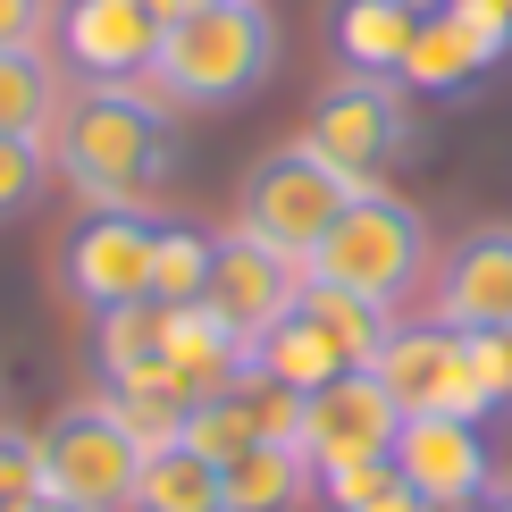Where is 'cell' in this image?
I'll use <instances>...</instances> for the list:
<instances>
[{"mask_svg": "<svg viewBox=\"0 0 512 512\" xmlns=\"http://www.w3.org/2000/svg\"><path fill=\"white\" fill-rule=\"evenodd\" d=\"M210 261H219V236L194 219H160V244H152V303L185 311L210 294Z\"/></svg>", "mask_w": 512, "mask_h": 512, "instance_id": "23", "label": "cell"}, {"mask_svg": "<svg viewBox=\"0 0 512 512\" xmlns=\"http://www.w3.org/2000/svg\"><path fill=\"white\" fill-rule=\"evenodd\" d=\"M496 59L479 51V34L462 26L454 9H429L420 17V34H412V51H403V84L412 93H462V84H479Z\"/></svg>", "mask_w": 512, "mask_h": 512, "instance_id": "16", "label": "cell"}, {"mask_svg": "<svg viewBox=\"0 0 512 512\" xmlns=\"http://www.w3.org/2000/svg\"><path fill=\"white\" fill-rule=\"evenodd\" d=\"M185 9H210V0H168V17H185Z\"/></svg>", "mask_w": 512, "mask_h": 512, "instance_id": "36", "label": "cell"}, {"mask_svg": "<svg viewBox=\"0 0 512 512\" xmlns=\"http://www.w3.org/2000/svg\"><path fill=\"white\" fill-rule=\"evenodd\" d=\"M34 445H42V496L76 504V512H126V504H135L143 445L118 429L110 395L59 403V412L34 429Z\"/></svg>", "mask_w": 512, "mask_h": 512, "instance_id": "6", "label": "cell"}, {"mask_svg": "<svg viewBox=\"0 0 512 512\" xmlns=\"http://www.w3.org/2000/svg\"><path fill=\"white\" fill-rule=\"evenodd\" d=\"M361 512H437V504H429V496H420V487H412V479H395V487H387V496H370V504H361Z\"/></svg>", "mask_w": 512, "mask_h": 512, "instance_id": "33", "label": "cell"}, {"mask_svg": "<svg viewBox=\"0 0 512 512\" xmlns=\"http://www.w3.org/2000/svg\"><path fill=\"white\" fill-rule=\"evenodd\" d=\"M51 26L84 84H143L168 34V0H59Z\"/></svg>", "mask_w": 512, "mask_h": 512, "instance_id": "9", "label": "cell"}, {"mask_svg": "<svg viewBox=\"0 0 512 512\" xmlns=\"http://www.w3.org/2000/svg\"><path fill=\"white\" fill-rule=\"evenodd\" d=\"M445 9H454L462 26L479 34V51H487V59H504V51H512V9H504V0H445Z\"/></svg>", "mask_w": 512, "mask_h": 512, "instance_id": "31", "label": "cell"}, {"mask_svg": "<svg viewBox=\"0 0 512 512\" xmlns=\"http://www.w3.org/2000/svg\"><path fill=\"white\" fill-rule=\"evenodd\" d=\"M277 76V17L261 0H210V9L168 17L160 59H152V93L168 110H236Z\"/></svg>", "mask_w": 512, "mask_h": 512, "instance_id": "2", "label": "cell"}, {"mask_svg": "<svg viewBox=\"0 0 512 512\" xmlns=\"http://www.w3.org/2000/svg\"><path fill=\"white\" fill-rule=\"evenodd\" d=\"M244 403H252L261 445H303V395H294V387H277V378H244Z\"/></svg>", "mask_w": 512, "mask_h": 512, "instance_id": "27", "label": "cell"}, {"mask_svg": "<svg viewBox=\"0 0 512 512\" xmlns=\"http://www.w3.org/2000/svg\"><path fill=\"white\" fill-rule=\"evenodd\" d=\"M17 512H76V504H59V496H34V504H17Z\"/></svg>", "mask_w": 512, "mask_h": 512, "instance_id": "35", "label": "cell"}, {"mask_svg": "<svg viewBox=\"0 0 512 512\" xmlns=\"http://www.w3.org/2000/svg\"><path fill=\"white\" fill-rule=\"evenodd\" d=\"M126 512H227L219 462H202L194 445H160V454H143L135 504H126Z\"/></svg>", "mask_w": 512, "mask_h": 512, "instance_id": "22", "label": "cell"}, {"mask_svg": "<svg viewBox=\"0 0 512 512\" xmlns=\"http://www.w3.org/2000/svg\"><path fill=\"white\" fill-rule=\"evenodd\" d=\"M185 445H194L202 462H236V454H252L261 445V429H252V403H244V387H227V395H202L194 412H185Z\"/></svg>", "mask_w": 512, "mask_h": 512, "instance_id": "25", "label": "cell"}, {"mask_svg": "<svg viewBox=\"0 0 512 512\" xmlns=\"http://www.w3.org/2000/svg\"><path fill=\"white\" fill-rule=\"evenodd\" d=\"M496 512H512V496H496Z\"/></svg>", "mask_w": 512, "mask_h": 512, "instance_id": "38", "label": "cell"}, {"mask_svg": "<svg viewBox=\"0 0 512 512\" xmlns=\"http://www.w3.org/2000/svg\"><path fill=\"white\" fill-rule=\"evenodd\" d=\"M403 471H395V454H378V462H336V471H319V496H328L336 512H361L370 496H387Z\"/></svg>", "mask_w": 512, "mask_h": 512, "instance_id": "28", "label": "cell"}, {"mask_svg": "<svg viewBox=\"0 0 512 512\" xmlns=\"http://www.w3.org/2000/svg\"><path fill=\"white\" fill-rule=\"evenodd\" d=\"M59 110H68V93H59V59L26 42V51H0V135H34L51 143Z\"/></svg>", "mask_w": 512, "mask_h": 512, "instance_id": "19", "label": "cell"}, {"mask_svg": "<svg viewBox=\"0 0 512 512\" xmlns=\"http://www.w3.org/2000/svg\"><path fill=\"white\" fill-rule=\"evenodd\" d=\"M412 9H420V17H429V9H445V0H412Z\"/></svg>", "mask_w": 512, "mask_h": 512, "instance_id": "37", "label": "cell"}, {"mask_svg": "<svg viewBox=\"0 0 512 512\" xmlns=\"http://www.w3.org/2000/svg\"><path fill=\"white\" fill-rule=\"evenodd\" d=\"M252 378H277V387H294V395H319L328 378H345V353H336L303 311H286L269 336H252Z\"/></svg>", "mask_w": 512, "mask_h": 512, "instance_id": "20", "label": "cell"}, {"mask_svg": "<svg viewBox=\"0 0 512 512\" xmlns=\"http://www.w3.org/2000/svg\"><path fill=\"white\" fill-rule=\"evenodd\" d=\"M303 152H319L345 185H387V168L412 152V101H403V76H361L345 68L336 84H319L311 118H303Z\"/></svg>", "mask_w": 512, "mask_h": 512, "instance_id": "4", "label": "cell"}, {"mask_svg": "<svg viewBox=\"0 0 512 512\" xmlns=\"http://www.w3.org/2000/svg\"><path fill=\"white\" fill-rule=\"evenodd\" d=\"M429 219H420L403 194H387V185H370V194H353L345 202V219L319 236L311 252V277L319 286H345L361 294V303H378V311H395L403 294H420V277H429Z\"/></svg>", "mask_w": 512, "mask_h": 512, "instance_id": "3", "label": "cell"}, {"mask_svg": "<svg viewBox=\"0 0 512 512\" xmlns=\"http://www.w3.org/2000/svg\"><path fill=\"white\" fill-rule=\"evenodd\" d=\"M429 319L437 328H512V227H471L437 252V277H429Z\"/></svg>", "mask_w": 512, "mask_h": 512, "instance_id": "10", "label": "cell"}, {"mask_svg": "<svg viewBox=\"0 0 512 512\" xmlns=\"http://www.w3.org/2000/svg\"><path fill=\"white\" fill-rule=\"evenodd\" d=\"M110 412H118V429L135 437L143 454H160V445H185V412H194V395H185L168 370H152V378H135V387H110Z\"/></svg>", "mask_w": 512, "mask_h": 512, "instance_id": "24", "label": "cell"}, {"mask_svg": "<svg viewBox=\"0 0 512 512\" xmlns=\"http://www.w3.org/2000/svg\"><path fill=\"white\" fill-rule=\"evenodd\" d=\"M311 319L319 336H328L336 353H345V370H370L378 361V345H387V328H395V311H378V303H361V294H345V286H319V277L303 269V303H294Z\"/></svg>", "mask_w": 512, "mask_h": 512, "instance_id": "21", "label": "cell"}, {"mask_svg": "<svg viewBox=\"0 0 512 512\" xmlns=\"http://www.w3.org/2000/svg\"><path fill=\"white\" fill-rule=\"evenodd\" d=\"M93 361H101V387H135L168 361V303H126L93 319Z\"/></svg>", "mask_w": 512, "mask_h": 512, "instance_id": "18", "label": "cell"}, {"mask_svg": "<svg viewBox=\"0 0 512 512\" xmlns=\"http://www.w3.org/2000/svg\"><path fill=\"white\" fill-rule=\"evenodd\" d=\"M370 378L395 395V412H462V420H487L496 403H487L479 370H471V345H462V328H437V319H420V328H387V345H378Z\"/></svg>", "mask_w": 512, "mask_h": 512, "instance_id": "8", "label": "cell"}, {"mask_svg": "<svg viewBox=\"0 0 512 512\" xmlns=\"http://www.w3.org/2000/svg\"><path fill=\"white\" fill-rule=\"evenodd\" d=\"M504 9H512V0H504Z\"/></svg>", "mask_w": 512, "mask_h": 512, "instance_id": "39", "label": "cell"}, {"mask_svg": "<svg viewBox=\"0 0 512 512\" xmlns=\"http://www.w3.org/2000/svg\"><path fill=\"white\" fill-rule=\"evenodd\" d=\"M152 244L160 219L152 210H84L59 244V286H68L76 311H126V303H152Z\"/></svg>", "mask_w": 512, "mask_h": 512, "instance_id": "7", "label": "cell"}, {"mask_svg": "<svg viewBox=\"0 0 512 512\" xmlns=\"http://www.w3.org/2000/svg\"><path fill=\"white\" fill-rule=\"evenodd\" d=\"M353 194H361V185H345L319 152L277 143V152H261V160L244 168V185H236V236L286 252V261H311L319 236L345 219Z\"/></svg>", "mask_w": 512, "mask_h": 512, "instance_id": "5", "label": "cell"}, {"mask_svg": "<svg viewBox=\"0 0 512 512\" xmlns=\"http://www.w3.org/2000/svg\"><path fill=\"white\" fill-rule=\"evenodd\" d=\"M311 454L303 445H252V454H236L219 471V496H227V512H294L311 496Z\"/></svg>", "mask_w": 512, "mask_h": 512, "instance_id": "17", "label": "cell"}, {"mask_svg": "<svg viewBox=\"0 0 512 512\" xmlns=\"http://www.w3.org/2000/svg\"><path fill=\"white\" fill-rule=\"evenodd\" d=\"M59 0H0V51H26V42L51 34Z\"/></svg>", "mask_w": 512, "mask_h": 512, "instance_id": "32", "label": "cell"}, {"mask_svg": "<svg viewBox=\"0 0 512 512\" xmlns=\"http://www.w3.org/2000/svg\"><path fill=\"white\" fill-rule=\"evenodd\" d=\"M462 345H471V370H479L487 403H512V328H479V336H462Z\"/></svg>", "mask_w": 512, "mask_h": 512, "instance_id": "30", "label": "cell"}, {"mask_svg": "<svg viewBox=\"0 0 512 512\" xmlns=\"http://www.w3.org/2000/svg\"><path fill=\"white\" fill-rule=\"evenodd\" d=\"M160 370L202 403V395H227V387L252 378V345L210 303H185V311H168V361H160Z\"/></svg>", "mask_w": 512, "mask_h": 512, "instance_id": "14", "label": "cell"}, {"mask_svg": "<svg viewBox=\"0 0 512 512\" xmlns=\"http://www.w3.org/2000/svg\"><path fill=\"white\" fill-rule=\"evenodd\" d=\"M177 118L152 84H84L51 126V168L84 210H143L177 177Z\"/></svg>", "mask_w": 512, "mask_h": 512, "instance_id": "1", "label": "cell"}, {"mask_svg": "<svg viewBox=\"0 0 512 512\" xmlns=\"http://www.w3.org/2000/svg\"><path fill=\"white\" fill-rule=\"evenodd\" d=\"M42 177H51V152L34 135H0V219L42 202Z\"/></svg>", "mask_w": 512, "mask_h": 512, "instance_id": "26", "label": "cell"}, {"mask_svg": "<svg viewBox=\"0 0 512 512\" xmlns=\"http://www.w3.org/2000/svg\"><path fill=\"white\" fill-rule=\"evenodd\" d=\"M328 34H336V59H345V68L403 76V51H412V34H420V9L412 0H336Z\"/></svg>", "mask_w": 512, "mask_h": 512, "instance_id": "15", "label": "cell"}, {"mask_svg": "<svg viewBox=\"0 0 512 512\" xmlns=\"http://www.w3.org/2000/svg\"><path fill=\"white\" fill-rule=\"evenodd\" d=\"M437 512H496V504H487V496H462V504H437Z\"/></svg>", "mask_w": 512, "mask_h": 512, "instance_id": "34", "label": "cell"}, {"mask_svg": "<svg viewBox=\"0 0 512 512\" xmlns=\"http://www.w3.org/2000/svg\"><path fill=\"white\" fill-rule=\"evenodd\" d=\"M395 429H403V412H395V395L378 387L370 370H345L319 395H303V454H311V471L395 454Z\"/></svg>", "mask_w": 512, "mask_h": 512, "instance_id": "11", "label": "cell"}, {"mask_svg": "<svg viewBox=\"0 0 512 512\" xmlns=\"http://www.w3.org/2000/svg\"><path fill=\"white\" fill-rule=\"evenodd\" d=\"M202 303L252 345V336H269L277 319L303 303V261H286V252H269V244H252V236L227 227V236H219V261H210V294H202Z\"/></svg>", "mask_w": 512, "mask_h": 512, "instance_id": "12", "label": "cell"}, {"mask_svg": "<svg viewBox=\"0 0 512 512\" xmlns=\"http://www.w3.org/2000/svg\"><path fill=\"white\" fill-rule=\"evenodd\" d=\"M395 471L412 479L429 504H462V496H487L496 454H487L479 420H462V412H412L395 429Z\"/></svg>", "mask_w": 512, "mask_h": 512, "instance_id": "13", "label": "cell"}, {"mask_svg": "<svg viewBox=\"0 0 512 512\" xmlns=\"http://www.w3.org/2000/svg\"><path fill=\"white\" fill-rule=\"evenodd\" d=\"M34 496H42V445L26 429H0V512H17Z\"/></svg>", "mask_w": 512, "mask_h": 512, "instance_id": "29", "label": "cell"}]
</instances>
